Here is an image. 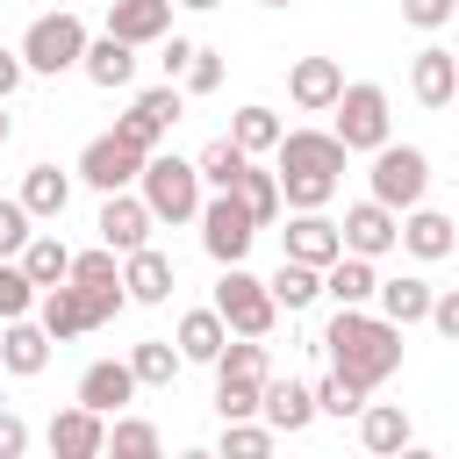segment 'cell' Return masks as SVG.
I'll use <instances>...</instances> for the list:
<instances>
[{
	"instance_id": "6da1fadb",
	"label": "cell",
	"mask_w": 459,
	"mask_h": 459,
	"mask_svg": "<svg viewBox=\"0 0 459 459\" xmlns=\"http://www.w3.org/2000/svg\"><path fill=\"white\" fill-rule=\"evenodd\" d=\"M323 351H330V366H337L344 380H359V387L373 394V387L402 366V323L366 316V308H337L330 330H323Z\"/></svg>"
},
{
	"instance_id": "7a4b0ae2",
	"label": "cell",
	"mask_w": 459,
	"mask_h": 459,
	"mask_svg": "<svg viewBox=\"0 0 459 459\" xmlns=\"http://www.w3.org/2000/svg\"><path fill=\"white\" fill-rule=\"evenodd\" d=\"M344 158H351V151L337 143V129H287L280 151H273V172H280L287 208H323V201L337 194Z\"/></svg>"
},
{
	"instance_id": "3957f363",
	"label": "cell",
	"mask_w": 459,
	"mask_h": 459,
	"mask_svg": "<svg viewBox=\"0 0 459 459\" xmlns=\"http://www.w3.org/2000/svg\"><path fill=\"white\" fill-rule=\"evenodd\" d=\"M265 380H273V366H265V344H258V337H237V344H222V359H215V416H222V423H244V416H258V402H265Z\"/></svg>"
},
{
	"instance_id": "277c9868",
	"label": "cell",
	"mask_w": 459,
	"mask_h": 459,
	"mask_svg": "<svg viewBox=\"0 0 459 459\" xmlns=\"http://www.w3.org/2000/svg\"><path fill=\"white\" fill-rule=\"evenodd\" d=\"M136 194H143V208H151L158 222H201V165H194V158L151 151Z\"/></svg>"
},
{
	"instance_id": "5b68a950",
	"label": "cell",
	"mask_w": 459,
	"mask_h": 459,
	"mask_svg": "<svg viewBox=\"0 0 459 459\" xmlns=\"http://www.w3.org/2000/svg\"><path fill=\"white\" fill-rule=\"evenodd\" d=\"M86 43H93V36H86V22L57 7V14H36V22H29V36H22V65L57 79V72L86 65Z\"/></svg>"
},
{
	"instance_id": "8992f818",
	"label": "cell",
	"mask_w": 459,
	"mask_h": 459,
	"mask_svg": "<svg viewBox=\"0 0 459 459\" xmlns=\"http://www.w3.org/2000/svg\"><path fill=\"white\" fill-rule=\"evenodd\" d=\"M366 179H373V201H380V208L409 215V208H423V186H430V158H423L416 143H380Z\"/></svg>"
},
{
	"instance_id": "52a82bcc",
	"label": "cell",
	"mask_w": 459,
	"mask_h": 459,
	"mask_svg": "<svg viewBox=\"0 0 459 459\" xmlns=\"http://www.w3.org/2000/svg\"><path fill=\"white\" fill-rule=\"evenodd\" d=\"M215 316H222L237 337H265V330H273V316H280V301H273V287H265L258 273L222 265V280H215Z\"/></svg>"
},
{
	"instance_id": "ba28073f",
	"label": "cell",
	"mask_w": 459,
	"mask_h": 459,
	"mask_svg": "<svg viewBox=\"0 0 459 459\" xmlns=\"http://www.w3.org/2000/svg\"><path fill=\"white\" fill-rule=\"evenodd\" d=\"M251 237H258V215H251L237 194L201 201V244H208V258H215V265H244Z\"/></svg>"
},
{
	"instance_id": "9c48e42d",
	"label": "cell",
	"mask_w": 459,
	"mask_h": 459,
	"mask_svg": "<svg viewBox=\"0 0 459 459\" xmlns=\"http://www.w3.org/2000/svg\"><path fill=\"white\" fill-rule=\"evenodd\" d=\"M143 165H151V151H136L129 136H93L86 143V158H79V179L86 186H100V194H129L136 179H143Z\"/></svg>"
},
{
	"instance_id": "30bf717a",
	"label": "cell",
	"mask_w": 459,
	"mask_h": 459,
	"mask_svg": "<svg viewBox=\"0 0 459 459\" xmlns=\"http://www.w3.org/2000/svg\"><path fill=\"white\" fill-rule=\"evenodd\" d=\"M337 143L344 151H380L387 143V93L373 79L344 86V100H337Z\"/></svg>"
},
{
	"instance_id": "8fae6325",
	"label": "cell",
	"mask_w": 459,
	"mask_h": 459,
	"mask_svg": "<svg viewBox=\"0 0 459 459\" xmlns=\"http://www.w3.org/2000/svg\"><path fill=\"white\" fill-rule=\"evenodd\" d=\"M280 258H301V265H316V273H330L337 258H344V230L323 215V208H294V222H287V244H280Z\"/></svg>"
},
{
	"instance_id": "7c38bea8",
	"label": "cell",
	"mask_w": 459,
	"mask_h": 459,
	"mask_svg": "<svg viewBox=\"0 0 459 459\" xmlns=\"http://www.w3.org/2000/svg\"><path fill=\"white\" fill-rule=\"evenodd\" d=\"M179 108H186V100H179V86H151V93H136V100H129V115H115V136H129L136 151H158V136L179 122Z\"/></svg>"
},
{
	"instance_id": "4fadbf2b",
	"label": "cell",
	"mask_w": 459,
	"mask_h": 459,
	"mask_svg": "<svg viewBox=\"0 0 459 459\" xmlns=\"http://www.w3.org/2000/svg\"><path fill=\"white\" fill-rule=\"evenodd\" d=\"M344 251L351 258H387L394 244H402V215L394 208H380V201H359V208H344Z\"/></svg>"
},
{
	"instance_id": "5bb4252c",
	"label": "cell",
	"mask_w": 459,
	"mask_h": 459,
	"mask_svg": "<svg viewBox=\"0 0 459 459\" xmlns=\"http://www.w3.org/2000/svg\"><path fill=\"white\" fill-rule=\"evenodd\" d=\"M151 222H158V215L143 208V194H108L93 230H100V244H108V251H122V258H129V251H143V244H151Z\"/></svg>"
},
{
	"instance_id": "9a60e30c",
	"label": "cell",
	"mask_w": 459,
	"mask_h": 459,
	"mask_svg": "<svg viewBox=\"0 0 459 459\" xmlns=\"http://www.w3.org/2000/svg\"><path fill=\"white\" fill-rule=\"evenodd\" d=\"M108 452V416H93L86 402L50 416V459H100Z\"/></svg>"
},
{
	"instance_id": "2e32d148",
	"label": "cell",
	"mask_w": 459,
	"mask_h": 459,
	"mask_svg": "<svg viewBox=\"0 0 459 459\" xmlns=\"http://www.w3.org/2000/svg\"><path fill=\"white\" fill-rule=\"evenodd\" d=\"M287 93H294V108L323 115V108H337V100H344V65H337V57H294Z\"/></svg>"
},
{
	"instance_id": "e0dca14e",
	"label": "cell",
	"mask_w": 459,
	"mask_h": 459,
	"mask_svg": "<svg viewBox=\"0 0 459 459\" xmlns=\"http://www.w3.org/2000/svg\"><path fill=\"white\" fill-rule=\"evenodd\" d=\"M129 394H136V373H129V359H93V366L79 373V402H86L93 416H115Z\"/></svg>"
},
{
	"instance_id": "ac0fdd59",
	"label": "cell",
	"mask_w": 459,
	"mask_h": 459,
	"mask_svg": "<svg viewBox=\"0 0 459 459\" xmlns=\"http://www.w3.org/2000/svg\"><path fill=\"white\" fill-rule=\"evenodd\" d=\"M172 29V0H108V36L122 43H158Z\"/></svg>"
},
{
	"instance_id": "d6986e66",
	"label": "cell",
	"mask_w": 459,
	"mask_h": 459,
	"mask_svg": "<svg viewBox=\"0 0 459 459\" xmlns=\"http://www.w3.org/2000/svg\"><path fill=\"white\" fill-rule=\"evenodd\" d=\"M409 86H416V100L423 108H452V93H459V57L452 50H416V65H409Z\"/></svg>"
},
{
	"instance_id": "ffe728a7",
	"label": "cell",
	"mask_w": 459,
	"mask_h": 459,
	"mask_svg": "<svg viewBox=\"0 0 459 459\" xmlns=\"http://www.w3.org/2000/svg\"><path fill=\"white\" fill-rule=\"evenodd\" d=\"M122 287H129V301H143V308H158V301H172V258L165 251H129L122 258Z\"/></svg>"
},
{
	"instance_id": "44dd1931",
	"label": "cell",
	"mask_w": 459,
	"mask_h": 459,
	"mask_svg": "<svg viewBox=\"0 0 459 459\" xmlns=\"http://www.w3.org/2000/svg\"><path fill=\"white\" fill-rule=\"evenodd\" d=\"M50 344H57V337H50L43 323H29V316H22V323H7V330H0V366L29 380V373H43V366H50Z\"/></svg>"
},
{
	"instance_id": "7402d4cb",
	"label": "cell",
	"mask_w": 459,
	"mask_h": 459,
	"mask_svg": "<svg viewBox=\"0 0 459 459\" xmlns=\"http://www.w3.org/2000/svg\"><path fill=\"white\" fill-rule=\"evenodd\" d=\"M79 72H86L93 86H108V93H115V86H129V79H136V43H122V36H108V29H100V36L86 43V65H79Z\"/></svg>"
},
{
	"instance_id": "603a6c76",
	"label": "cell",
	"mask_w": 459,
	"mask_h": 459,
	"mask_svg": "<svg viewBox=\"0 0 459 459\" xmlns=\"http://www.w3.org/2000/svg\"><path fill=\"white\" fill-rule=\"evenodd\" d=\"M373 301H380V316H387V323H402V330H409V323H430V301H437V294H430V280L394 273V280H380V294H373Z\"/></svg>"
},
{
	"instance_id": "cb8c5ba5",
	"label": "cell",
	"mask_w": 459,
	"mask_h": 459,
	"mask_svg": "<svg viewBox=\"0 0 459 459\" xmlns=\"http://www.w3.org/2000/svg\"><path fill=\"white\" fill-rule=\"evenodd\" d=\"M258 416L273 423V430H308V416H316V387H301V380H265V402H258Z\"/></svg>"
},
{
	"instance_id": "d4e9b609",
	"label": "cell",
	"mask_w": 459,
	"mask_h": 459,
	"mask_svg": "<svg viewBox=\"0 0 459 459\" xmlns=\"http://www.w3.org/2000/svg\"><path fill=\"white\" fill-rule=\"evenodd\" d=\"M359 437H366L373 459H394V452L409 445V409H402V402H366V409H359Z\"/></svg>"
},
{
	"instance_id": "484cf974",
	"label": "cell",
	"mask_w": 459,
	"mask_h": 459,
	"mask_svg": "<svg viewBox=\"0 0 459 459\" xmlns=\"http://www.w3.org/2000/svg\"><path fill=\"white\" fill-rule=\"evenodd\" d=\"M22 208H29L36 222H57V215L72 208V179H65L57 165H29V172H22Z\"/></svg>"
},
{
	"instance_id": "4316f807",
	"label": "cell",
	"mask_w": 459,
	"mask_h": 459,
	"mask_svg": "<svg viewBox=\"0 0 459 459\" xmlns=\"http://www.w3.org/2000/svg\"><path fill=\"white\" fill-rule=\"evenodd\" d=\"M402 244H409L416 258H452L459 222H452V215H437V208H409V215H402Z\"/></svg>"
},
{
	"instance_id": "83f0119b",
	"label": "cell",
	"mask_w": 459,
	"mask_h": 459,
	"mask_svg": "<svg viewBox=\"0 0 459 459\" xmlns=\"http://www.w3.org/2000/svg\"><path fill=\"white\" fill-rule=\"evenodd\" d=\"M323 294H330L337 308H366V301L380 294V273H373V258H351V251H344V258L323 273Z\"/></svg>"
},
{
	"instance_id": "f1b7e54d",
	"label": "cell",
	"mask_w": 459,
	"mask_h": 459,
	"mask_svg": "<svg viewBox=\"0 0 459 459\" xmlns=\"http://www.w3.org/2000/svg\"><path fill=\"white\" fill-rule=\"evenodd\" d=\"M36 323L65 344V337H79V330H93V316H86V294L65 280V287H43V301H36Z\"/></svg>"
},
{
	"instance_id": "f546056e",
	"label": "cell",
	"mask_w": 459,
	"mask_h": 459,
	"mask_svg": "<svg viewBox=\"0 0 459 459\" xmlns=\"http://www.w3.org/2000/svg\"><path fill=\"white\" fill-rule=\"evenodd\" d=\"M222 344H230V323L215 316V301L179 316V359H201V366H215V359H222Z\"/></svg>"
},
{
	"instance_id": "4dcf8cb0",
	"label": "cell",
	"mask_w": 459,
	"mask_h": 459,
	"mask_svg": "<svg viewBox=\"0 0 459 459\" xmlns=\"http://www.w3.org/2000/svg\"><path fill=\"white\" fill-rule=\"evenodd\" d=\"M179 366H186V359H179V344H172V337H143V344L129 351L136 387H172V380H179Z\"/></svg>"
},
{
	"instance_id": "1f68e13d",
	"label": "cell",
	"mask_w": 459,
	"mask_h": 459,
	"mask_svg": "<svg viewBox=\"0 0 459 459\" xmlns=\"http://www.w3.org/2000/svg\"><path fill=\"white\" fill-rule=\"evenodd\" d=\"M280 136H287V129H280V115H273V108H258V100H251V108H237V122H230V143H237V151H251V158H258V151H280Z\"/></svg>"
},
{
	"instance_id": "d6a6232c",
	"label": "cell",
	"mask_w": 459,
	"mask_h": 459,
	"mask_svg": "<svg viewBox=\"0 0 459 459\" xmlns=\"http://www.w3.org/2000/svg\"><path fill=\"white\" fill-rule=\"evenodd\" d=\"M194 165H201V179H208L215 194H237V179L251 172V151H237L230 136H215V143H208V151H201Z\"/></svg>"
},
{
	"instance_id": "836d02e7",
	"label": "cell",
	"mask_w": 459,
	"mask_h": 459,
	"mask_svg": "<svg viewBox=\"0 0 459 459\" xmlns=\"http://www.w3.org/2000/svg\"><path fill=\"white\" fill-rule=\"evenodd\" d=\"M22 273H29L36 287H65V280H72V251H65L57 237H43V230H36V237H29V251H22Z\"/></svg>"
},
{
	"instance_id": "e575fe53",
	"label": "cell",
	"mask_w": 459,
	"mask_h": 459,
	"mask_svg": "<svg viewBox=\"0 0 459 459\" xmlns=\"http://www.w3.org/2000/svg\"><path fill=\"white\" fill-rule=\"evenodd\" d=\"M265 287H273V301H280V308H308V301L323 294V273H316V265H301V258H280V273H273Z\"/></svg>"
},
{
	"instance_id": "d590c367",
	"label": "cell",
	"mask_w": 459,
	"mask_h": 459,
	"mask_svg": "<svg viewBox=\"0 0 459 459\" xmlns=\"http://www.w3.org/2000/svg\"><path fill=\"white\" fill-rule=\"evenodd\" d=\"M36 301H43V287L22 273V258H0V323H22Z\"/></svg>"
},
{
	"instance_id": "8d00e7d4",
	"label": "cell",
	"mask_w": 459,
	"mask_h": 459,
	"mask_svg": "<svg viewBox=\"0 0 459 459\" xmlns=\"http://www.w3.org/2000/svg\"><path fill=\"white\" fill-rule=\"evenodd\" d=\"M237 201H244V208L258 215V230H265V222L287 208V194H280V172H258V165H251V172L237 179Z\"/></svg>"
},
{
	"instance_id": "74e56055",
	"label": "cell",
	"mask_w": 459,
	"mask_h": 459,
	"mask_svg": "<svg viewBox=\"0 0 459 459\" xmlns=\"http://www.w3.org/2000/svg\"><path fill=\"white\" fill-rule=\"evenodd\" d=\"M108 452H129V459H165V445H158V423H151V416H115Z\"/></svg>"
},
{
	"instance_id": "f35d334b",
	"label": "cell",
	"mask_w": 459,
	"mask_h": 459,
	"mask_svg": "<svg viewBox=\"0 0 459 459\" xmlns=\"http://www.w3.org/2000/svg\"><path fill=\"white\" fill-rule=\"evenodd\" d=\"M273 437H280L273 423H251V416H244V423H222V445H215V452H222V459H273Z\"/></svg>"
},
{
	"instance_id": "ab89813d",
	"label": "cell",
	"mask_w": 459,
	"mask_h": 459,
	"mask_svg": "<svg viewBox=\"0 0 459 459\" xmlns=\"http://www.w3.org/2000/svg\"><path fill=\"white\" fill-rule=\"evenodd\" d=\"M316 409H323V416H359V409H366V387H359V380H344V373L330 366V373L316 380Z\"/></svg>"
},
{
	"instance_id": "60d3db41",
	"label": "cell",
	"mask_w": 459,
	"mask_h": 459,
	"mask_svg": "<svg viewBox=\"0 0 459 459\" xmlns=\"http://www.w3.org/2000/svg\"><path fill=\"white\" fill-rule=\"evenodd\" d=\"M115 258H122V251H108V244H100V251H79V258H72V280H79V287H122V265H115Z\"/></svg>"
},
{
	"instance_id": "b9f144b4",
	"label": "cell",
	"mask_w": 459,
	"mask_h": 459,
	"mask_svg": "<svg viewBox=\"0 0 459 459\" xmlns=\"http://www.w3.org/2000/svg\"><path fill=\"white\" fill-rule=\"evenodd\" d=\"M29 222H36V215L22 208V194H14V201H0V258H22V251H29V237H36Z\"/></svg>"
},
{
	"instance_id": "7bdbcfd3",
	"label": "cell",
	"mask_w": 459,
	"mask_h": 459,
	"mask_svg": "<svg viewBox=\"0 0 459 459\" xmlns=\"http://www.w3.org/2000/svg\"><path fill=\"white\" fill-rule=\"evenodd\" d=\"M179 79H186V93H215V86H222V50L194 43V65H186Z\"/></svg>"
},
{
	"instance_id": "ee69618b",
	"label": "cell",
	"mask_w": 459,
	"mask_h": 459,
	"mask_svg": "<svg viewBox=\"0 0 459 459\" xmlns=\"http://www.w3.org/2000/svg\"><path fill=\"white\" fill-rule=\"evenodd\" d=\"M459 14V0H402V22L409 29H445Z\"/></svg>"
},
{
	"instance_id": "f6af8a7d",
	"label": "cell",
	"mask_w": 459,
	"mask_h": 459,
	"mask_svg": "<svg viewBox=\"0 0 459 459\" xmlns=\"http://www.w3.org/2000/svg\"><path fill=\"white\" fill-rule=\"evenodd\" d=\"M22 452H29V423L14 409H0V459H22Z\"/></svg>"
},
{
	"instance_id": "bcb514c9",
	"label": "cell",
	"mask_w": 459,
	"mask_h": 459,
	"mask_svg": "<svg viewBox=\"0 0 459 459\" xmlns=\"http://www.w3.org/2000/svg\"><path fill=\"white\" fill-rule=\"evenodd\" d=\"M430 323H437V337H452V344H459V287L430 301Z\"/></svg>"
},
{
	"instance_id": "7dc6e473",
	"label": "cell",
	"mask_w": 459,
	"mask_h": 459,
	"mask_svg": "<svg viewBox=\"0 0 459 459\" xmlns=\"http://www.w3.org/2000/svg\"><path fill=\"white\" fill-rule=\"evenodd\" d=\"M22 50H0V100H14V86H22Z\"/></svg>"
},
{
	"instance_id": "c3c4849f",
	"label": "cell",
	"mask_w": 459,
	"mask_h": 459,
	"mask_svg": "<svg viewBox=\"0 0 459 459\" xmlns=\"http://www.w3.org/2000/svg\"><path fill=\"white\" fill-rule=\"evenodd\" d=\"M158 65H165V72H172V79H179V72H186V65H194V43H186V36H172V43H165V57H158Z\"/></svg>"
},
{
	"instance_id": "681fc988",
	"label": "cell",
	"mask_w": 459,
	"mask_h": 459,
	"mask_svg": "<svg viewBox=\"0 0 459 459\" xmlns=\"http://www.w3.org/2000/svg\"><path fill=\"white\" fill-rule=\"evenodd\" d=\"M394 459H437V452H423V445H402V452H394Z\"/></svg>"
},
{
	"instance_id": "f907efd6",
	"label": "cell",
	"mask_w": 459,
	"mask_h": 459,
	"mask_svg": "<svg viewBox=\"0 0 459 459\" xmlns=\"http://www.w3.org/2000/svg\"><path fill=\"white\" fill-rule=\"evenodd\" d=\"M0 108H7V100H0ZM7 136H14V122H7V115H0V151H7Z\"/></svg>"
},
{
	"instance_id": "816d5d0a",
	"label": "cell",
	"mask_w": 459,
	"mask_h": 459,
	"mask_svg": "<svg viewBox=\"0 0 459 459\" xmlns=\"http://www.w3.org/2000/svg\"><path fill=\"white\" fill-rule=\"evenodd\" d=\"M179 7H222V0H179Z\"/></svg>"
},
{
	"instance_id": "f5cc1de1",
	"label": "cell",
	"mask_w": 459,
	"mask_h": 459,
	"mask_svg": "<svg viewBox=\"0 0 459 459\" xmlns=\"http://www.w3.org/2000/svg\"><path fill=\"white\" fill-rule=\"evenodd\" d=\"M179 459H222V452H179Z\"/></svg>"
},
{
	"instance_id": "db71d44e",
	"label": "cell",
	"mask_w": 459,
	"mask_h": 459,
	"mask_svg": "<svg viewBox=\"0 0 459 459\" xmlns=\"http://www.w3.org/2000/svg\"><path fill=\"white\" fill-rule=\"evenodd\" d=\"M100 459H129V452H100Z\"/></svg>"
},
{
	"instance_id": "11a10c76",
	"label": "cell",
	"mask_w": 459,
	"mask_h": 459,
	"mask_svg": "<svg viewBox=\"0 0 459 459\" xmlns=\"http://www.w3.org/2000/svg\"><path fill=\"white\" fill-rule=\"evenodd\" d=\"M265 7H287V0H265Z\"/></svg>"
},
{
	"instance_id": "9f6ffc18",
	"label": "cell",
	"mask_w": 459,
	"mask_h": 459,
	"mask_svg": "<svg viewBox=\"0 0 459 459\" xmlns=\"http://www.w3.org/2000/svg\"><path fill=\"white\" fill-rule=\"evenodd\" d=\"M452 258H459V244H452Z\"/></svg>"
},
{
	"instance_id": "6f0895ef",
	"label": "cell",
	"mask_w": 459,
	"mask_h": 459,
	"mask_svg": "<svg viewBox=\"0 0 459 459\" xmlns=\"http://www.w3.org/2000/svg\"><path fill=\"white\" fill-rule=\"evenodd\" d=\"M366 459H373V452H366Z\"/></svg>"
},
{
	"instance_id": "680465c9",
	"label": "cell",
	"mask_w": 459,
	"mask_h": 459,
	"mask_svg": "<svg viewBox=\"0 0 459 459\" xmlns=\"http://www.w3.org/2000/svg\"><path fill=\"white\" fill-rule=\"evenodd\" d=\"M452 57H459V50H452Z\"/></svg>"
}]
</instances>
